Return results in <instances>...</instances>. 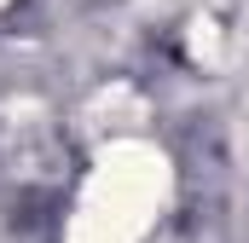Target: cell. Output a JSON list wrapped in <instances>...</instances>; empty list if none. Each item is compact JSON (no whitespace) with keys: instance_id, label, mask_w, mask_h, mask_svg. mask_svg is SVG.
<instances>
[{"instance_id":"6da1fadb","label":"cell","mask_w":249,"mask_h":243,"mask_svg":"<svg viewBox=\"0 0 249 243\" xmlns=\"http://www.w3.org/2000/svg\"><path fill=\"white\" fill-rule=\"evenodd\" d=\"M162 203H168L162 151H151L139 139H116L81 191L70 243H139L151 232V220L162 214Z\"/></svg>"}]
</instances>
